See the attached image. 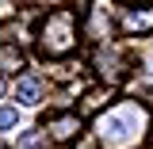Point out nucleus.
<instances>
[{
    "mask_svg": "<svg viewBox=\"0 0 153 149\" xmlns=\"http://www.w3.org/2000/svg\"><path fill=\"white\" fill-rule=\"evenodd\" d=\"M146 134V111L138 103H119L111 107V115L100 119V142L107 149H130L142 142Z\"/></svg>",
    "mask_w": 153,
    "mask_h": 149,
    "instance_id": "obj_1",
    "label": "nucleus"
},
{
    "mask_svg": "<svg viewBox=\"0 0 153 149\" xmlns=\"http://www.w3.org/2000/svg\"><path fill=\"white\" fill-rule=\"evenodd\" d=\"M38 46L50 57L73 54V46H76V19H73V12H50V16L42 19V27H38Z\"/></svg>",
    "mask_w": 153,
    "mask_h": 149,
    "instance_id": "obj_2",
    "label": "nucleus"
},
{
    "mask_svg": "<svg viewBox=\"0 0 153 149\" xmlns=\"http://www.w3.org/2000/svg\"><path fill=\"white\" fill-rule=\"evenodd\" d=\"M115 23H119L123 35H146V31H153V4H146V8L126 4V8L115 12Z\"/></svg>",
    "mask_w": 153,
    "mask_h": 149,
    "instance_id": "obj_3",
    "label": "nucleus"
},
{
    "mask_svg": "<svg viewBox=\"0 0 153 149\" xmlns=\"http://www.w3.org/2000/svg\"><path fill=\"white\" fill-rule=\"evenodd\" d=\"M80 130H84V119L76 111H65V115H54L50 122H46V138L50 142H73V138H80Z\"/></svg>",
    "mask_w": 153,
    "mask_h": 149,
    "instance_id": "obj_4",
    "label": "nucleus"
},
{
    "mask_svg": "<svg viewBox=\"0 0 153 149\" xmlns=\"http://www.w3.org/2000/svg\"><path fill=\"white\" fill-rule=\"evenodd\" d=\"M111 99H115V88H111V84L88 88V92H84V103H80V111H76V115H80V119H84V115H96V111H103Z\"/></svg>",
    "mask_w": 153,
    "mask_h": 149,
    "instance_id": "obj_5",
    "label": "nucleus"
},
{
    "mask_svg": "<svg viewBox=\"0 0 153 149\" xmlns=\"http://www.w3.org/2000/svg\"><path fill=\"white\" fill-rule=\"evenodd\" d=\"M16 99L23 103V107L42 103V80H38V76H19L16 80Z\"/></svg>",
    "mask_w": 153,
    "mask_h": 149,
    "instance_id": "obj_6",
    "label": "nucleus"
},
{
    "mask_svg": "<svg viewBox=\"0 0 153 149\" xmlns=\"http://www.w3.org/2000/svg\"><path fill=\"white\" fill-rule=\"evenodd\" d=\"M123 65H126V61H123L119 54H100V73H103V80H107V84H111V80H119V76L126 73Z\"/></svg>",
    "mask_w": 153,
    "mask_h": 149,
    "instance_id": "obj_7",
    "label": "nucleus"
},
{
    "mask_svg": "<svg viewBox=\"0 0 153 149\" xmlns=\"http://www.w3.org/2000/svg\"><path fill=\"white\" fill-rule=\"evenodd\" d=\"M19 65H23V54L19 50H0V69L4 73H16Z\"/></svg>",
    "mask_w": 153,
    "mask_h": 149,
    "instance_id": "obj_8",
    "label": "nucleus"
},
{
    "mask_svg": "<svg viewBox=\"0 0 153 149\" xmlns=\"http://www.w3.org/2000/svg\"><path fill=\"white\" fill-rule=\"evenodd\" d=\"M76 69H80V65H76V61H61V65H50V73H54L57 80H69V76L76 73Z\"/></svg>",
    "mask_w": 153,
    "mask_h": 149,
    "instance_id": "obj_9",
    "label": "nucleus"
},
{
    "mask_svg": "<svg viewBox=\"0 0 153 149\" xmlns=\"http://www.w3.org/2000/svg\"><path fill=\"white\" fill-rule=\"evenodd\" d=\"M16 122H19V111H16V107H0V130H12Z\"/></svg>",
    "mask_w": 153,
    "mask_h": 149,
    "instance_id": "obj_10",
    "label": "nucleus"
},
{
    "mask_svg": "<svg viewBox=\"0 0 153 149\" xmlns=\"http://www.w3.org/2000/svg\"><path fill=\"white\" fill-rule=\"evenodd\" d=\"M0 96H4V76H0Z\"/></svg>",
    "mask_w": 153,
    "mask_h": 149,
    "instance_id": "obj_11",
    "label": "nucleus"
}]
</instances>
